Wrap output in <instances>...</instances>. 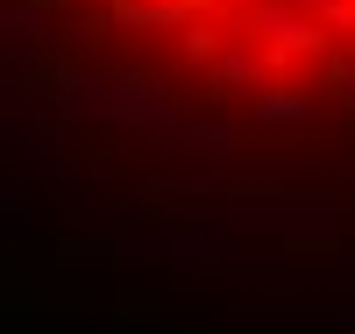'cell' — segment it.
Returning <instances> with one entry per match:
<instances>
[{
    "label": "cell",
    "instance_id": "cell-1",
    "mask_svg": "<svg viewBox=\"0 0 355 334\" xmlns=\"http://www.w3.org/2000/svg\"><path fill=\"white\" fill-rule=\"evenodd\" d=\"M114 85L242 135L355 142V0H36Z\"/></svg>",
    "mask_w": 355,
    "mask_h": 334
}]
</instances>
